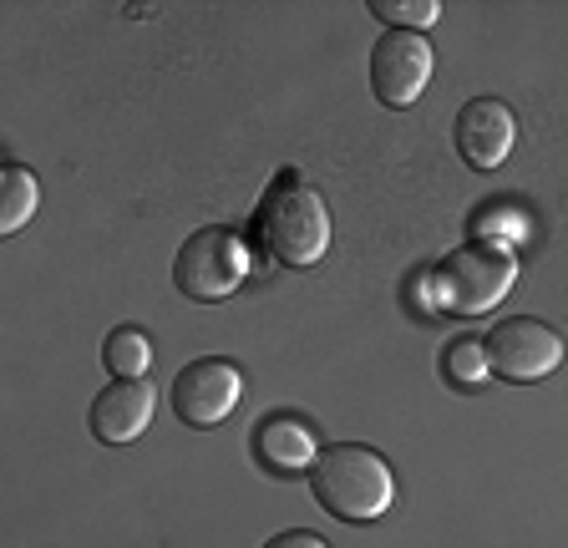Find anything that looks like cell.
Wrapping results in <instances>:
<instances>
[{"label":"cell","mask_w":568,"mask_h":548,"mask_svg":"<svg viewBox=\"0 0 568 548\" xmlns=\"http://www.w3.org/2000/svg\"><path fill=\"white\" fill-rule=\"evenodd\" d=\"M254 229H260L264 254L290 270H310L331 254V203L290 168L274 173V183L264 189Z\"/></svg>","instance_id":"1"},{"label":"cell","mask_w":568,"mask_h":548,"mask_svg":"<svg viewBox=\"0 0 568 548\" xmlns=\"http://www.w3.org/2000/svg\"><path fill=\"white\" fill-rule=\"evenodd\" d=\"M310 488L315 503L341 524H376L396 498V477H390L386 457L366 442H335L315 457L310 467Z\"/></svg>","instance_id":"2"},{"label":"cell","mask_w":568,"mask_h":548,"mask_svg":"<svg viewBox=\"0 0 568 548\" xmlns=\"http://www.w3.org/2000/svg\"><path fill=\"white\" fill-rule=\"evenodd\" d=\"M518 280V260L508 244L497 239H473L452 250L437 270L422 280L426 305L432 311H452V315H487L493 305H503V295Z\"/></svg>","instance_id":"3"},{"label":"cell","mask_w":568,"mask_h":548,"mask_svg":"<svg viewBox=\"0 0 568 548\" xmlns=\"http://www.w3.org/2000/svg\"><path fill=\"white\" fill-rule=\"evenodd\" d=\"M248 264H254V254H248V244L234 229H199V234H189L183 250H178L173 285L189 300H199V305H213V300L234 295V290L244 285Z\"/></svg>","instance_id":"4"},{"label":"cell","mask_w":568,"mask_h":548,"mask_svg":"<svg viewBox=\"0 0 568 548\" xmlns=\"http://www.w3.org/2000/svg\"><path fill=\"white\" fill-rule=\"evenodd\" d=\"M483 346H487L493 376H503V382H513V386H532L564 366V335H558L554 325L532 321V315L497 321Z\"/></svg>","instance_id":"5"},{"label":"cell","mask_w":568,"mask_h":548,"mask_svg":"<svg viewBox=\"0 0 568 548\" xmlns=\"http://www.w3.org/2000/svg\"><path fill=\"white\" fill-rule=\"evenodd\" d=\"M244 396V371L224 356H203V361H189V366L173 376V417L193 432H209L229 417Z\"/></svg>","instance_id":"6"},{"label":"cell","mask_w":568,"mask_h":548,"mask_svg":"<svg viewBox=\"0 0 568 548\" xmlns=\"http://www.w3.org/2000/svg\"><path fill=\"white\" fill-rule=\"evenodd\" d=\"M432 82V47L422 31H386L371 47V92L386 108H412Z\"/></svg>","instance_id":"7"},{"label":"cell","mask_w":568,"mask_h":548,"mask_svg":"<svg viewBox=\"0 0 568 548\" xmlns=\"http://www.w3.org/2000/svg\"><path fill=\"white\" fill-rule=\"evenodd\" d=\"M452 143H457L462 163L477 168V173L503 168L513 153V143H518V122H513L508 102H497V97H473V102H462L457 122H452Z\"/></svg>","instance_id":"8"},{"label":"cell","mask_w":568,"mask_h":548,"mask_svg":"<svg viewBox=\"0 0 568 548\" xmlns=\"http://www.w3.org/2000/svg\"><path fill=\"white\" fill-rule=\"evenodd\" d=\"M153 412H158V392L153 382H112L97 392L92 412H87V422H92V437L106 442V447H128V442H138L142 432L153 427Z\"/></svg>","instance_id":"9"},{"label":"cell","mask_w":568,"mask_h":548,"mask_svg":"<svg viewBox=\"0 0 568 548\" xmlns=\"http://www.w3.org/2000/svg\"><path fill=\"white\" fill-rule=\"evenodd\" d=\"M254 457H260V467H270L274 477H300L315 467L320 447L315 437H310V427L300 417H290V412H270V417L254 427Z\"/></svg>","instance_id":"10"},{"label":"cell","mask_w":568,"mask_h":548,"mask_svg":"<svg viewBox=\"0 0 568 548\" xmlns=\"http://www.w3.org/2000/svg\"><path fill=\"white\" fill-rule=\"evenodd\" d=\"M36 203H41V183L31 168L6 163L0 168V234H21L31 224Z\"/></svg>","instance_id":"11"},{"label":"cell","mask_w":568,"mask_h":548,"mask_svg":"<svg viewBox=\"0 0 568 548\" xmlns=\"http://www.w3.org/2000/svg\"><path fill=\"white\" fill-rule=\"evenodd\" d=\"M102 361H106V371H112V382H138L142 371L153 366V341H148V331H138V325H118V331L106 335Z\"/></svg>","instance_id":"12"},{"label":"cell","mask_w":568,"mask_h":548,"mask_svg":"<svg viewBox=\"0 0 568 548\" xmlns=\"http://www.w3.org/2000/svg\"><path fill=\"white\" fill-rule=\"evenodd\" d=\"M442 376H447L452 386H483L487 376H493V366H487V346L477 341V335H457L447 351H442Z\"/></svg>","instance_id":"13"},{"label":"cell","mask_w":568,"mask_h":548,"mask_svg":"<svg viewBox=\"0 0 568 548\" xmlns=\"http://www.w3.org/2000/svg\"><path fill=\"white\" fill-rule=\"evenodd\" d=\"M371 16L390 21V31H426L442 16L437 0H371Z\"/></svg>","instance_id":"14"},{"label":"cell","mask_w":568,"mask_h":548,"mask_svg":"<svg viewBox=\"0 0 568 548\" xmlns=\"http://www.w3.org/2000/svg\"><path fill=\"white\" fill-rule=\"evenodd\" d=\"M264 548H331L320 534H310V528H290V534H274Z\"/></svg>","instance_id":"15"}]
</instances>
